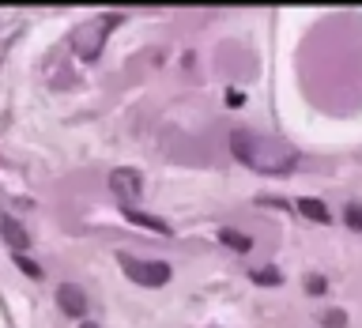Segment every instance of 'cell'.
Masks as SVG:
<instances>
[{
	"label": "cell",
	"instance_id": "obj_1",
	"mask_svg": "<svg viewBox=\"0 0 362 328\" xmlns=\"http://www.w3.org/2000/svg\"><path fill=\"white\" fill-rule=\"evenodd\" d=\"M121 268L129 271V279H136L140 287H163V283H170V264H163V260L121 257Z\"/></svg>",
	"mask_w": 362,
	"mask_h": 328
},
{
	"label": "cell",
	"instance_id": "obj_2",
	"mask_svg": "<svg viewBox=\"0 0 362 328\" xmlns=\"http://www.w3.org/2000/svg\"><path fill=\"white\" fill-rule=\"evenodd\" d=\"M110 189H113V197L121 200V208H129V204L144 192V177H140V170H129V166L113 170V174H110Z\"/></svg>",
	"mask_w": 362,
	"mask_h": 328
},
{
	"label": "cell",
	"instance_id": "obj_3",
	"mask_svg": "<svg viewBox=\"0 0 362 328\" xmlns=\"http://www.w3.org/2000/svg\"><path fill=\"white\" fill-rule=\"evenodd\" d=\"M113 23H117V16H102V19H95L90 27H83V30L76 34V49H79V57H83V61L98 57V49H102V30H110Z\"/></svg>",
	"mask_w": 362,
	"mask_h": 328
},
{
	"label": "cell",
	"instance_id": "obj_4",
	"mask_svg": "<svg viewBox=\"0 0 362 328\" xmlns=\"http://www.w3.org/2000/svg\"><path fill=\"white\" fill-rule=\"evenodd\" d=\"M0 238L16 249V257H23V249H30V234L19 226V219H11V215H0Z\"/></svg>",
	"mask_w": 362,
	"mask_h": 328
},
{
	"label": "cell",
	"instance_id": "obj_5",
	"mask_svg": "<svg viewBox=\"0 0 362 328\" xmlns=\"http://www.w3.org/2000/svg\"><path fill=\"white\" fill-rule=\"evenodd\" d=\"M57 302H61V310L68 317H83L87 310V294L76 287V283H61V291H57Z\"/></svg>",
	"mask_w": 362,
	"mask_h": 328
},
{
	"label": "cell",
	"instance_id": "obj_6",
	"mask_svg": "<svg viewBox=\"0 0 362 328\" xmlns=\"http://www.w3.org/2000/svg\"><path fill=\"white\" fill-rule=\"evenodd\" d=\"M298 211L305 215V219H313V223H332L328 208H325L321 200H313V197H302V200H298Z\"/></svg>",
	"mask_w": 362,
	"mask_h": 328
},
{
	"label": "cell",
	"instance_id": "obj_7",
	"mask_svg": "<svg viewBox=\"0 0 362 328\" xmlns=\"http://www.w3.org/2000/svg\"><path fill=\"white\" fill-rule=\"evenodd\" d=\"M219 238H223V245L234 249V253H249V249H253V238L242 234V230H230V226H223Z\"/></svg>",
	"mask_w": 362,
	"mask_h": 328
},
{
	"label": "cell",
	"instance_id": "obj_8",
	"mask_svg": "<svg viewBox=\"0 0 362 328\" xmlns=\"http://www.w3.org/2000/svg\"><path fill=\"white\" fill-rule=\"evenodd\" d=\"M124 215H129L136 226H151V230H158V234H170V226L163 219H155V215H144V211H132V208H124Z\"/></svg>",
	"mask_w": 362,
	"mask_h": 328
},
{
	"label": "cell",
	"instance_id": "obj_9",
	"mask_svg": "<svg viewBox=\"0 0 362 328\" xmlns=\"http://www.w3.org/2000/svg\"><path fill=\"white\" fill-rule=\"evenodd\" d=\"M344 219H347L351 230H362V204H347V208H344Z\"/></svg>",
	"mask_w": 362,
	"mask_h": 328
},
{
	"label": "cell",
	"instance_id": "obj_10",
	"mask_svg": "<svg viewBox=\"0 0 362 328\" xmlns=\"http://www.w3.org/2000/svg\"><path fill=\"white\" fill-rule=\"evenodd\" d=\"M321 324H325V328H344V324H347V317H344V310H332V313H325V317H321Z\"/></svg>",
	"mask_w": 362,
	"mask_h": 328
},
{
	"label": "cell",
	"instance_id": "obj_11",
	"mask_svg": "<svg viewBox=\"0 0 362 328\" xmlns=\"http://www.w3.org/2000/svg\"><path fill=\"white\" fill-rule=\"evenodd\" d=\"M253 279L264 283V287H276V283H279V271H276V268H264V271H253Z\"/></svg>",
	"mask_w": 362,
	"mask_h": 328
},
{
	"label": "cell",
	"instance_id": "obj_12",
	"mask_svg": "<svg viewBox=\"0 0 362 328\" xmlns=\"http://www.w3.org/2000/svg\"><path fill=\"white\" fill-rule=\"evenodd\" d=\"M16 264H19V271H27L30 279H42V268L34 264V260H27V257H16Z\"/></svg>",
	"mask_w": 362,
	"mask_h": 328
},
{
	"label": "cell",
	"instance_id": "obj_13",
	"mask_svg": "<svg viewBox=\"0 0 362 328\" xmlns=\"http://www.w3.org/2000/svg\"><path fill=\"white\" fill-rule=\"evenodd\" d=\"M226 102H230V106H242L245 95H242V90H226Z\"/></svg>",
	"mask_w": 362,
	"mask_h": 328
},
{
	"label": "cell",
	"instance_id": "obj_14",
	"mask_svg": "<svg viewBox=\"0 0 362 328\" xmlns=\"http://www.w3.org/2000/svg\"><path fill=\"white\" fill-rule=\"evenodd\" d=\"M310 291H313V294H321V291H325V279H321V276H313V279H310Z\"/></svg>",
	"mask_w": 362,
	"mask_h": 328
},
{
	"label": "cell",
	"instance_id": "obj_15",
	"mask_svg": "<svg viewBox=\"0 0 362 328\" xmlns=\"http://www.w3.org/2000/svg\"><path fill=\"white\" fill-rule=\"evenodd\" d=\"M79 328H98V324H79Z\"/></svg>",
	"mask_w": 362,
	"mask_h": 328
}]
</instances>
